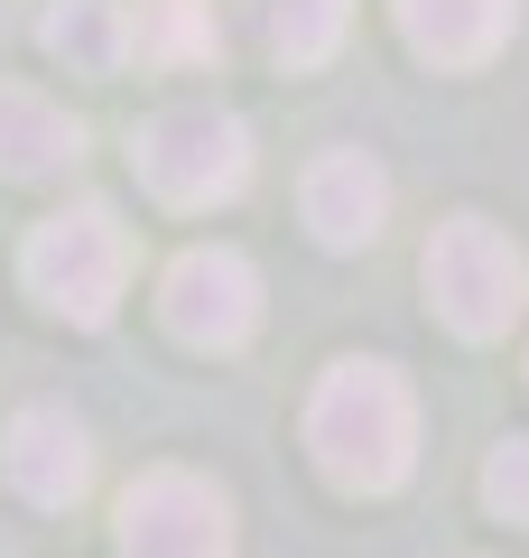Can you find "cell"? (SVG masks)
I'll return each instance as SVG.
<instances>
[{
	"mask_svg": "<svg viewBox=\"0 0 529 558\" xmlns=\"http://www.w3.org/2000/svg\"><path fill=\"white\" fill-rule=\"evenodd\" d=\"M307 447L325 465V484H344V494H391V484H409V465H418L409 381L391 363H362V354L334 363L316 381V400H307Z\"/></svg>",
	"mask_w": 529,
	"mask_h": 558,
	"instance_id": "1",
	"label": "cell"
},
{
	"mask_svg": "<svg viewBox=\"0 0 529 558\" xmlns=\"http://www.w3.org/2000/svg\"><path fill=\"white\" fill-rule=\"evenodd\" d=\"M131 159H139V186H149L158 205L205 215V205H233L242 186H251V131H242L223 102H168V112L139 121Z\"/></svg>",
	"mask_w": 529,
	"mask_h": 558,
	"instance_id": "2",
	"label": "cell"
},
{
	"mask_svg": "<svg viewBox=\"0 0 529 558\" xmlns=\"http://www.w3.org/2000/svg\"><path fill=\"white\" fill-rule=\"evenodd\" d=\"M418 270H428L436 317H446L465 344L510 336V317L529 307V260H520V242H510L502 223H483V215L436 223V242H428V260H418Z\"/></svg>",
	"mask_w": 529,
	"mask_h": 558,
	"instance_id": "3",
	"label": "cell"
},
{
	"mask_svg": "<svg viewBox=\"0 0 529 558\" xmlns=\"http://www.w3.org/2000/svg\"><path fill=\"white\" fill-rule=\"evenodd\" d=\"M20 270L65 326H102L121 307V279H131V233H121L112 205H65L28 233Z\"/></svg>",
	"mask_w": 529,
	"mask_h": 558,
	"instance_id": "4",
	"label": "cell"
},
{
	"mask_svg": "<svg viewBox=\"0 0 529 558\" xmlns=\"http://www.w3.org/2000/svg\"><path fill=\"white\" fill-rule=\"evenodd\" d=\"M158 317H168L176 344H196V354H233L260 326V270L242 252H223V242H196V252H176L168 279H158Z\"/></svg>",
	"mask_w": 529,
	"mask_h": 558,
	"instance_id": "5",
	"label": "cell"
},
{
	"mask_svg": "<svg viewBox=\"0 0 529 558\" xmlns=\"http://www.w3.org/2000/svg\"><path fill=\"white\" fill-rule=\"evenodd\" d=\"M121 558H233V512L205 475L158 465L121 494Z\"/></svg>",
	"mask_w": 529,
	"mask_h": 558,
	"instance_id": "6",
	"label": "cell"
},
{
	"mask_svg": "<svg viewBox=\"0 0 529 558\" xmlns=\"http://www.w3.org/2000/svg\"><path fill=\"white\" fill-rule=\"evenodd\" d=\"M297 205H307V223H316L325 252H362V242H381L391 178H381L362 149H325V159L307 168V186H297Z\"/></svg>",
	"mask_w": 529,
	"mask_h": 558,
	"instance_id": "7",
	"label": "cell"
},
{
	"mask_svg": "<svg viewBox=\"0 0 529 558\" xmlns=\"http://www.w3.org/2000/svg\"><path fill=\"white\" fill-rule=\"evenodd\" d=\"M0 457H10V484H20L38 512H65V502L94 484V447H84V428L65 410H20L10 418V438H0Z\"/></svg>",
	"mask_w": 529,
	"mask_h": 558,
	"instance_id": "8",
	"label": "cell"
},
{
	"mask_svg": "<svg viewBox=\"0 0 529 558\" xmlns=\"http://www.w3.org/2000/svg\"><path fill=\"white\" fill-rule=\"evenodd\" d=\"M520 0H399V38L428 65H483L510 38Z\"/></svg>",
	"mask_w": 529,
	"mask_h": 558,
	"instance_id": "9",
	"label": "cell"
},
{
	"mask_svg": "<svg viewBox=\"0 0 529 558\" xmlns=\"http://www.w3.org/2000/svg\"><path fill=\"white\" fill-rule=\"evenodd\" d=\"M84 149L75 112H57L47 94H28V84H0V178H65Z\"/></svg>",
	"mask_w": 529,
	"mask_h": 558,
	"instance_id": "10",
	"label": "cell"
},
{
	"mask_svg": "<svg viewBox=\"0 0 529 558\" xmlns=\"http://www.w3.org/2000/svg\"><path fill=\"white\" fill-rule=\"evenodd\" d=\"M38 38L57 47L65 65H84V75H112V65L139 47V20H121V0H57Z\"/></svg>",
	"mask_w": 529,
	"mask_h": 558,
	"instance_id": "11",
	"label": "cell"
},
{
	"mask_svg": "<svg viewBox=\"0 0 529 558\" xmlns=\"http://www.w3.org/2000/svg\"><path fill=\"white\" fill-rule=\"evenodd\" d=\"M260 10H270V47L288 65H325L353 20V0H260Z\"/></svg>",
	"mask_w": 529,
	"mask_h": 558,
	"instance_id": "12",
	"label": "cell"
},
{
	"mask_svg": "<svg viewBox=\"0 0 529 558\" xmlns=\"http://www.w3.org/2000/svg\"><path fill=\"white\" fill-rule=\"evenodd\" d=\"M139 57H168V65L214 57V20H205L196 0H149L139 10Z\"/></svg>",
	"mask_w": 529,
	"mask_h": 558,
	"instance_id": "13",
	"label": "cell"
},
{
	"mask_svg": "<svg viewBox=\"0 0 529 558\" xmlns=\"http://www.w3.org/2000/svg\"><path fill=\"white\" fill-rule=\"evenodd\" d=\"M483 502L529 531V438H502V447L483 457Z\"/></svg>",
	"mask_w": 529,
	"mask_h": 558,
	"instance_id": "14",
	"label": "cell"
}]
</instances>
